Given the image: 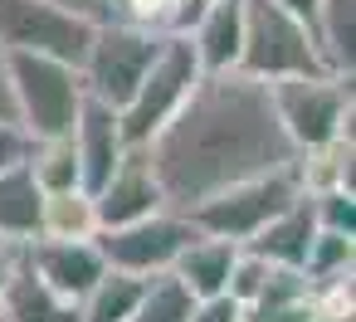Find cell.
Returning <instances> with one entry per match:
<instances>
[{"label":"cell","instance_id":"6da1fadb","mask_svg":"<svg viewBox=\"0 0 356 322\" xmlns=\"http://www.w3.org/2000/svg\"><path fill=\"white\" fill-rule=\"evenodd\" d=\"M147 161L161 181L166 205L191 210L195 200L234 181L293 166L298 152L273 118L268 83L239 69H225V74L195 79L191 98L147 142Z\"/></svg>","mask_w":356,"mask_h":322},{"label":"cell","instance_id":"7a4b0ae2","mask_svg":"<svg viewBox=\"0 0 356 322\" xmlns=\"http://www.w3.org/2000/svg\"><path fill=\"white\" fill-rule=\"evenodd\" d=\"M356 79H337V74H293V79H268V103L273 118L283 127V137L293 142L298 156L322 152L327 142H337L341 132H351V93Z\"/></svg>","mask_w":356,"mask_h":322},{"label":"cell","instance_id":"3957f363","mask_svg":"<svg viewBox=\"0 0 356 322\" xmlns=\"http://www.w3.org/2000/svg\"><path fill=\"white\" fill-rule=\"evenodd\" d=\"M307 186H302V171L298 161L293 166H278V171H264V176H249V181H234L205 200H195L186 210V220L200 230V234H220V239H254L288 200H298Z\"/></svg>","mask_w":356,"mask_h":322},{"label":"cell","instance_id":"277c9868","mask_svg":"<svg viewBox=\"0 0 356 322\" xmlns=\"http://www.w3.org/2000/svg\"><path fill=\"white\" fill-rule=\"evenodd\" d=\"M239 74L249 79H293V74H327L317 64L307 20L288 10L283 0H244V45H239Z\"/></svg>","mask_w":356,"mask_h":322},{"label":"cell","instance_id":"5b68a950","mask_svg":"<svg viewBox=\"0 0 356 322\" xmlns=\"http://www.w3.org/2000/svg\"><path fill=\"white\" fill-rule=\"evenodd\" d=\"M10 98H15V122L35 142H44L74 132V118L88 93L74 64L44 54H10Z\"/></svg>","mask_w":356,"mask_h":322},{"label":"cell","instance_id":"8992f818","mask_svg":"<svg viewBox=\"0 0 356 322\" xmlns=\"http://www.w3.org/2000/svg\"><path fill=\"white\" fill-rule=\"evenodd\" d=\"M195 79H200V59H195L191 40H186L181 30H176V35H161L156 59L147 64L142 83L132 88V98L118 108L127 142H132V147H147V142H152V137L171 122V113L191 98Z\"/></svg>","mask_w":356,"mask_h":322},{"label":"cell","instance_id":"52a82bcc","mask_svg":"<svg viewBox=\"0 0 356 322\" xmlns=\"http://www.w3.org/2000/svg\"><path fill=\"white\" fill-rule=\"evenodd\" d=\"M156 49H161L156 30H142V25H127V20H98L93 40L83 49V64H79L83 93L108 103V108H122L132 98V88L142 83L147 64L156 59Z\"/></svg>","mask_w":356,"mask_h":322},{"label":"cell","instance_id":"ba28073f","mask_svg":"<svg viewBox=\"0 0 356 322\" xmlns=\"http://www.w3.org/2000/svg\"><path fill=\"white\" fill-rule=\"evenodd\" d=\"M98 20H83L54 0H0V45L6 54H44L64 64H83Z\"/></svg>","mask_w":356,"mask_h":322},{"label":"cell","instance_id":"9c48e42d","mask_svg":"<svg viewBox=\"0 0 356 322\" xmlns=\"http://www.w3.org/2000/svg\"><path fill=\"white\" fill-rule=\"evenodd\" d=\"M191 234H195V225L186 220V210L161 205V210H152V215H142V220L98 230L93 244H98V254H103L108 268H127V273L152 278V273H166V268L176 264V254H181V244H186Z\"/></svg>","mask_w":356,"mask_h":322},{"label":"cell","instance_id":"30bf717a","mask_svg":"<svg viewBox=\"0 0 356 322\" xmlns=\"http://www.w3.org/2000/svg\"><path fill=\"white\" fill-rule=\"evenodd\" d=\"M74 156H79V186L93 195L113 171H118V161L127 156V132H122V118H118V108H108V103H98V98H83V108H79V118H74Z\"/></svg>","mask_w":356,"mask_h":322},{"label":"cell","instance_id":"8fae6325","mask_svg":"<svg viewBox=\"0 0 356 322\" xmlns=\"http://www.w3.org/2000/svg\"><path fill=\"white\" fill-rule=\"evenodd\" d=\"M166 195H161V181L147 161V147H127V156L118 161V171L93 191V210H98V230H113V225H127V220H142L152 210H161Z\"/></svg>","mask_w":356,"mask_h":322},{"label":"cell","instance_id":"7c38bea8","mask_svg":"<svg viewBox=\"0 0 356 322\" xmlns=\"http://www.w3.org/2000/svg\"><path fill=\"white\" fill-rule=\"evenodd\" d=\"M20 259H25L54 293H64V298H74V303H79V298L103 278V268H108L93 239H49V234H35V239L20 244Z\"/></svg>","mask_w":356,"mask_h":322},{"label":"cell","instance_id":"4fadbf2b","mask_svg":"<svg viewBox=\"0 0 356 322\" xmlns=\"http://www.w3.org/2000/svg\"><path fill=\"white\" fill-rule=\"evenodd\" d=\"M200 59V74H225L239 64L244 45V0H205L191 30H181Z\"/></svg>","mask_w":356,"mask_h":322},{"label":"cell","instance_id":"5bb4252c","mask_svg":"<svg viewBox=\"0 0 356 322\" xmlns=\"http://www.w3.org/2000/svg\"><path fill=\"white\" fill-rule=\"evenodd\" d=\"M0 317L6 322H79V303L54 293L20 254L10 264V278L0 288Z\"/></svg>","mask_w":356,"mask_h":322},{"label":"cell","instance_id":"9a60e30c","mask_svg":"<svg viewBox=\"0 0 356 322\" xmlns=\"http://www.w3.org/2000/svg\"><path fill=\"white\" fill-rule=\"evenodd\" d=\"M317 64L337 79H356V0H317L307 10Z\"/></svg>","mask_w":356,"mask_h":322},{"label":"cell","instance_id":"2e32d148","mask_svg":"<svg viewBox=\"0 0 356 322\" xmlns=\"http://www.w3.org/2000/svg\"><path fill=\"white\" fill-rule=\"evenodd\" d=\"M312 234H317V215H312V195L302 191V195L288 200L254 239H244V249H254L259 259H268V264H278V268H302Z\"/></svg>","mask_w":356,"mask_h":322},{"label":"cell","instance_id":"e0dca14e","mask_svg":"<svg viewBox=\"0 0 356 322\" xmlns=\"http://www.w3.org/2000/svg\"><path fill=\"white\" fill-rule=\"evenodd\" d=\"M239 244L234 239H220V234H191L171 264V273L186 283L191 298H210V293H225V278H229V264H234Z\"/></svg>","mask_w":356,"mask_h":322},{"label":"cell","instance_id":"ac0fdd59","mask_svg":"<svg viewBox=\"0 0 356 322\" xmlns=\"http://www.w3.org/2000/svg\"><path fill=\"white\" fill-rule=\"evenodd\" d=\"M40 200L44 191L30 176V161L0 171V244H25L40 234Z\"/></svg>","mask_w":356,"mask_h":322},{"label":"cell","instance_id":"d6986e66","mask_svg":"<svg viewBox=\"0 0 356 322\" xmlns=\"http://www.w3.org/2000/svg\"><path fill=\"white\" fill-rule=\"evenodd\" d=\"M147 278L127 273V268H103V278L79 298V322H127L137 298H142Z\"/></svg>","mask_w":356,"mask_h":322},{"label":"cell","instance_id":"ffe728a7","mask_svg":"<svg viewBox=\"0 0 356 322\" xmlns=\"http://www.w3.org/2000/svg\"><path fill=\"white\" fill-rule=\"evenodd\" d=\"M40 234L49 239H93L98 234V210L83 186L74 191H44L40 200Z\"/></svg>","mask_w":356,"mask_h":322},{"label":"cell","instance_id":"44dd1931","mask_svg":"<svg viewBox=\"0 0 356 322\" xmlns=\"http://www.w3.org/2000/svg\"><path fill=\"white\" fill-rule=\"evenodd\" d=\"M351 259H356V239L351 234H332V230H317L312 244H307V259H302V278L317 288H332V283H346L351 278Z\"/></svg>","mask_w":356,"mask_h":322},{"label":"cell","instance_id":"7402d4cb","mask_svg":"<svg viewBox=\"0 0 356 322\" xmlns=\"http://www.w3.org/2000/svg\"><path fill=\"white\" fill-rule=\"evenodd\" d=\"M191 307H195V298L166 268V273H152L147 278V288H142V298H137V307H132L127 322H191Z\"/></svg>","mask_w":356,"mask_h":322},{"label":"cell","instance_id":"603a6c76","mask_svg":"<svg viewBox=\"0 0 356 322\" xmlns=\"http://www.w3.org/2000/svg\"><path fill=\"white\" fill-rule=\"evenodd\" d=\"M30 176L40 191H74L79 186V156H74V137H44L30 152Z\"/></svg>","mask_w":356,"mask_h":322},{"label":"cell","instance_id":"cb8c5ba5","mask_svg":"<svg viewBox=\"0 0 356 322\" xmlns=\"http://www.w3.org/2000/svg\"><path fill=\"white\" fill-rule=\"evenodd\" d=\"M176 10L181 0H108V20H127L156 35H176Z\"/></svg>","mask_w":356,"mask_h":322},{"label":"cell","instance_id":"d4e9b609","mask_svg":"<svg viewBox=\"0 0 356 322\" xmlns=\"http://www.w3.org/2000/svg\"><path fill=\"white\" fill-rule=\"evenodd\" d=\"M307 195H312L317 230H332V234H351L356 239V195H351V186H322V191H307Z\"/></svg>","mask_w":356,"mask_h":322},{"label":"cell","instance_id":"484cf974","mask_svg":"<svg viewBox=\"0 0 356 322\" xmlns=\"http://www.w3.org/2000/svg\"><path fill=\"white\" fill-rule=\"evenodd\" d=\"M244 322H322V317H317V298L302 293V298H278V303H249Z\"/></svg>","mask_w":356,"mask_h":322},{"label":"cell","instance_id":"4316f807","mask_svg":"<svg viewBox=\"0 0 356 322\" xmlns=\"http://www.w3.org/2000/svg\"><path fill=\"white\" fill-rule=\"evenodd\" d=\"M30 152H35V137H30L20 122H0V171L30 161Z\"/></svg>","mask_w":356,"mask_h":322},{"label":"cell","instance_id":"83f0119b","mask_svg":"<svg viewBox=\"0 0 356 322\" xmlns=\"http://www.w3.org/2000/svg\"><path fill=\"white\" fill-rule=\"evenodd\" d=\"M191 322H244V307L229 293H210V298H195Z\"/></svg>","mask_w":356,"mask_h":322},{"label":"cell","instance_id":"f1b7e54d","mask_svg":"<svg viewBox=\"0 0 356 322\" xmlns=\"http://www.w3.org/2000/svg\"><path fill=\"white\" fill-rule=\"evenodd\" d=\"M0 122H15V98H10V54L0 45Z\"/></svg>","mask_w":356,"mask_h":322},{"label":"cell","instance_id":"f546056e","mask_svg":"<svg viewBox=\"0 0 356 322\" xmlns=\"http://www.w3.org/2000/svg\"><path fill=\"white\" fill-rule=\"evenodd\" d=\"M54 6L83 15V20H108V0H54Z\"/></svg>","mask_w":356,"mask_h":322},{"label":"cell","instance_id":"4dcf8cb0","mask_svg":"<svg viewBox=\"0 0 356 322\" xmlns=\"http://www.w3.org/2000/svg\"><path fill=\"white\" fill-rule=\"evenodd\" d=\"M15 254H20V244H0V288H6V278H10V264H15Z\"/></svg>","mask_w":356,"mask_h":322},{"label":"cell","instance_id":"1f68e13d","mask_svg":"<svg viewBox=\"0 0 356 322\" xmlns=\"http://www.w3.org/2000/svg\"><path fill=\"white\" fill-rule=\"evenodd\" d=\"M283 6H288V10H298V15H302V20H307V10H312V6H317V0H283Z\"/></svg>","mask_w":356,"mask_h":322},{"label":"cell","instance_id":"d6a6232c","mask_svg":"<svg viewBox=\"0 0 356 322\" xmlns=\"http://www.w3.org/2000/svg\"><path fill=\"white\" fill-rule=\"evenodd\" d=\"M0 322H6V317H0Z\"/></svg>","mask_w":356,"mask_h":322}]
</instances>
